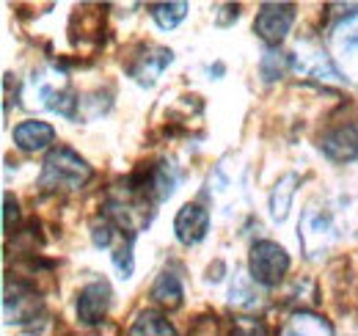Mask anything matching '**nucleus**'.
Listing matches in <instances>:
<instances>
[{"mask_svg": "<svg viewBox=\"0 0 358 336\" xmlns=\"http://www.w3.org/2000/svg\"><path fill=\"white\" fill-rule=\"evenodd\" d=\"M3 207H6L3 229H6V232H11V218L17 220V202H14V196H11V193H6V196H3Z\"/></svg>", "mask_w": 358, "mask_h": 336, "instance_id": "nucleus-24", "label": "nucleus"}, {"mask_svg": "<svg viewBox=\"0 0 358 336\" xmlns=\"http://www.w3.org/2000/svg\"><path fill=\"white\" fill-rule=\"evenodd\" d=\"M22 99H25V108L52 111V113H58L64 119H75V108L80 102L75 88H72V80L58 66L36 69L28 78L25 88H22Z\"/></svg>", "mask_w": 358, "mask_h": 336, "instance_id": "nucleus-1", "label": "nucleus"}, {"mask_svg": "<svg viewBox=\"0 0 358 336\" xmlns=\"http://www.w3.org/2000/svg\"><path fill=\"white\" fill-rule=\"evenodd\" d=\"M295 25V6L292 3H262L254 20V31L268 50H275L278 44L289 36Z\"/></svg>", "mask_w": 358, "mask_h": 336, "instance_id": "nucleus-7", "label": "nucleus"}, {"mask_svg": "<svg viewBox=\"0 0 358 336\" xmlns=\"http://www.w3.org/2000/svg\"><path fill=\"white\" fill-rule=\"evenodd\" d=\"M39 309H42V300H39V295L34 293L31 287L6 281L3 312H6V320H8V323H17V326L34 323L36 314H39Z\"/></svg>", "mask_w": 358, "mask_h": 336, "instance_id": "nucleus-11", "label": "nucleus"}, {"mask_svg": "<svg viewBox=\"0 0 358 336\" xmlns=\"http://www.w3.org/2000/svg\"><path fill=\"white\" fill-rule=\"evenodd\" d=\"M289 66L301 78H312L320 83H345L334 55H328L317 39H301L295 44L289 52Z\"/></svg>", "mask_w": 358, "mask_h": 336, "instance_id": "nucleus-4", "label": "nucleus"}, {"mask_svg": "<svg viewBox=\"0 0 358 336\" xmlns=\"http://www.w3.org/2000/svg\"><path fill=\"white\" fill-rule=\"evenodd\" d=\"M281 336H334V328L325 317L312 314V312H298L289 317V323L284 326Z\"/></svg>", "mask_w": 358, "mask_h": 336, "instance_id": "nucleus-17", "label": "nucleus"}, {"mask_svg": "<svg viewBox=\"0 0 358 336\" xmlns=\"http://www.w3.org/2000/svg\"><path fill=\"white\" fill-rule=\"evenodd\" d=\"M259 284L251 279V273H237L229 287V306L237 312H254L262 306V295L257 290Z\"/></svg>", "mask_w": 358, "mask_h": 336, "instance_id": "nucleus-15", "label": "nucleus"}, {"mask_svg": "<svg viewBox=\"0 0 358 336\" xmlns=\"http://www.w3.org/2000/svg\"><path fill=\"white\" fill-rule=\"evenodd\" d=\"M289 253L275 240H257L248 253V273L259 287H278L289 273Z\"/></svg>", "mask_w": 358, "mask_h": 336, "instance_id": "nucleus-5", "label": "nucleus"}, {"mask_svg": "<svg viewBox=\"0 0 358 336\" xmlns=\"http://www.w3.org/2000/svg\"><path fill=\"white\" fill-rule=\"evenodd\" d=\"M287 69H292L289 66V55H284L281 50H268L265 55H262V61H259V72H262V78L273 83V80H278Z\"/></svg>", "mask_w": 358, "mask_h": 336, "instance_id": "nucleus-21", "label": "nucleus"}, {"mask_svg": "<svg viewBox=\"0 0 358 336\" xmlns=\"http://www.w3.org/2000/svg\"><path fill=\"white\" fill-rule=\"evenodd\" d=\"M177 185H179V174L171 163H157V166L152 168L149 179L143 182L146 193L155 196V202H166V199H171L174 190H177Z\"/></svg>", "mask_w": 358, "mask_h": 336, "instance_id": "nucleus-16", "label": "nucleus"}, {"mask_svg": "<svg viewBox=\"0 0 358 336\" xmlns=\"http://www.w3.org/2000/svg\"><path fill=\"white\" fill-rule=\"evenodd\" d=\"M91 174V166L72 146H55L47 152L39 185L45 190H80L89 185Z\"/></svg>", "mask_w": 358, "mask_h": 336, "instance_id": "nucleus-2", "label": "nucleus"}, {"mask_svg": "<svg viewBox=\"0 0 358 336\" xmlns=\"http://www.w3.org/2000/svg\"><path fill=\"white\" fill-rule=\"evenodd\" d=\"M110 303H113V290L105 279H96L89 281L80 295H78V320L83 326H99L108 312H110Z\"/></svg>", "mask_w": 358, "mask_h": 336, "instance_id": "nucleus-9", "label": "nucleus"}, {"mask_svg": "<svg viewBox=\"0 0 358 336\" xmlns=\"http://www.w3.org/2000/svg\"><path fill=\"white\" fill-rule=\"evenodd\" d=\"M174 61V52L169 47H160V44H149L143 47L127 66V75L133 78L138 85L149 88V85L157 83V78L166 72V66Z\"/></svg>", "mask_w": 358, "mask_h": 336, "instance_id": "nucleus-8", "label": "nucleus"}, {"mask_svg": "<svg viewBox=\"0 0 358 336\" xmlns=\"http://www.w3.org/2000/svg\"><path fill=\"white\" fill-rule=\"evenodd\" d=\"M331 50H334V61H336L342 78L358 83V6H353V11L345 14L334 25Z\"/></svg>", "mask_w": 358, "mask_h": 336, "instance_id": "nucleus-6", "label": "nucleus"}, {"mask_svg": "<svg viewBox=\"0 0 358 336\" xmlns=\"http://www.w3.org/2000/svg\"><path fill=\"white\" fill-rule=\"evenodd\" d=\"M231 336H268V328L254 317H240V320H234Z\"/></svg>", "mask_w": 358, "mask_h": 336, "instance_id": "nucleus-23", "label": "nucleus"}, {"mask_svg": "<svg viewBox=\"0 0 358 336\" xmlns=\"http://www.w3.org/2000/svg\"><path fill=\"white\" fill-rule=\"evenodd\" d=\"M301 185V176L298 174H284L278 176V182L273 185L270 190V199H268V207H270V218L275 223H284L289 218V210H292V199H295V190Z\"/></svg>", "mask_w": 358, "mask_h": 336, "instance_id": "nucleus-14", "label": "nucleus"}, {"mask_svg": "<svg viewBox=\"0 0 358 336\" xmlns=\"http://www.w3.org/2000/svg\"><path fill=\"white\" fill-rule=\"evenodd\" d=\"M336 237H339V232H336L334 215L325 207H320L317 202L306 204V210L301 215V223H298V240H301L303 253L309 259H320L336 243Z\"/></svg>", "mask_w": 358, "mask_h": 336, "instance_id": "nucleus-3", "label": "nucleus"}, {"mask_svg": "<svg viewBox=\"0 0 358 336\" xmlns=\"http://www.w3.org/2000/svg\"><path fill=\"white\" fill-rule=\"evenodd\" d=\"M11 138H14V146L25 155H36V152H45L52 146L55 141V127L39 122V119H28V122H20V125L11 130Z\"/></svg>", "mask_w": 358, "mask_h": 336, "instance_id": "nucleus-13", "label": "nucleus"}, {"mask_svg": "<svg viewBox=\"0 0 358 336\" xmlns=\"http://www.w3.org/2000/svg\"><path fill=\"white\" fill-rule=\"evenodd\" d=\"M187 3H155L152 6V20L157 22V28H163V31H174L179 22L187 17Z\"/></svg>", "mask_w": 358, "mask_h": 336, "instance_id": "nucleus-20", "label": "nucleus"}, {"mask_svg": "<svg viewBox=\"0 0 358 336\" xmlns=\"http://www.w3.org/2000/svg\"><path fill=\"white\" fill-rule=\"evenodd\" d=\"M210 223H213V215H210L207 207L187 202V204H182V210L174 218V234H177V240L182 246L190 248V246H199L207 237Z\"/></svg>", "mask_w": 358, "mask_h": 336, "instance_id": "nucleus-10", "label": "nucleus"}, {"mask_svg": "<svg viewBox=\"0 0 358 336\" xmlns=\"http://www.w3.org/2000/svg\"><path fill=\"white\" fill-rule=\"evenodd\" d=\"M320 152L331 163H350L358 158V125H342L320 138Z\"/></svg>", "mask_w": 358, "mask_h": 336, "instance_id": "nucleus-12", "label": "nucleus"}, {"mask_svg": "<svg viewBox=\"0 0 358 336\" xmlns=\"http://www.w3.org/2000/svg\"><path fill=\"white\" fill-rule=\"evenodd\" d=\"M127 336H177V331L160 312L143 309V312H138V317L133 320Z\"/></svg>", "mask_w": 358, "mask_h": 336, "instance_id": "nucleus-19", "label": "nucleus"}, {"mask_svg": "<svg viewBox=\"0 0 358 336\" xmlns=\"http://www.w3.org/2000/svg\"><path fill=\"white\" fill-rule=\"evenodd\" d=\"M152 298L157 306H166V309H179L182 306V298H185V290H182V279H179L174 270H163L155 284H152Z\"/></svg>", "mask_w": 358, "mask_h": 336, "instance_id": "nucleus-18", "label": "nucleus"}, {"mask_svg": "<svg viewBox=\"0 0 358 336\" xmlns=\"http://www.w3.org/2000/svg\"><path fill=\"white\" fill-rule=\"evenodd\" d=\"M113 267L122 273V279L133 276V240H124L119 248H113Z\"/></svg>", "mask_w": 358, "mask_h": 336, "instance_id": "nucleus-22", "label": "nucleus"}]
</instances>
